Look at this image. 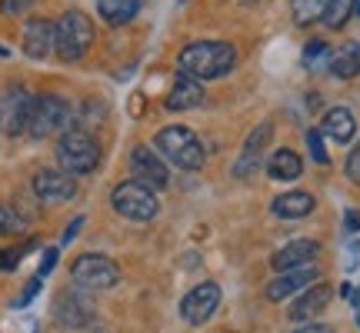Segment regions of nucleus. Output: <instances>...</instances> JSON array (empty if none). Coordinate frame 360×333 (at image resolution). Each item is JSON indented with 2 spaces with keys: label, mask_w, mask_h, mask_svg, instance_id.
Returning a JSON list of instances; mask_svg holds the SVG:
<instances>
[{
  "label": "nucleus",
  "mask_w": 360,
  "mask_h": 333,
  "mask_svg": "<svg viewBox=\"0 0 360 333\" xmlns=\"http://www.w3.org/2000/svg\"><path fill=\"white\" fill-rule=\"evenodd\" d=\"M354 13H357V0H327L321 20L330 27V30H340V27L347 24Z\"/></svg>",
  "instance_id": "5701e85b"
},
{
  "label": "nucleus",
  "mask_w": 360,
  "mask_h": 333,
  "mask_svg": "<svg viewBox=\"0 0 360 333\" xmlns=\"http://www.w3.org/2000/svg\"><path fill=\"white\" fill-rule=\"evenodd\" d=\"M24 53L30 60H44L53 53V20L47 17H30L24 24Z\"/></svg>",
  "instance_id": "f8f14e48"
},
{
  "label": "nucleus",
  "mask_w": 360,
  "mask_h": 333,
  "mask_svg": "<svg viewBox=\"0 0 360 333\" xmlns=\"http://www.w3.org/2000/svg\"><path fill=\"white\" fill-rule=\"evenodd\" d=\"M310 283H317V267H297V270H283L277 280H270L267 287V300H274V303H281V300H287V296L300 294L304 287H310Z\"/></svg>",
  "instance_id": "ddd939ff"
},
{
  "label": "nucleus",
  "mask_w": 360,
  "mask_h": 333,
  "mask_svg": "<svg viewBox=\"0 0 360 333\" xmlns=\"http://www.w3.org/2000/svg\"><path fill=\"white\" fill-rule=\"evenodd\" d=\"M154 147L167 157L174 166H180V170H200L207 160L204 143L197 141V133L187 127H164L157 133Z\"/></svg>",
  "instance_id": "20e7f679"
},
{
  "label": "nucleus",
  "mask_w": 360,
  "mask_h": 333,
  "mask_svg": "<svg viewBox=\"0 0 360 333\" xmlns=\"http://www.w3.org/2000/svg\"><path fill=\"white\" fill-rule=\"evenodd\" d=\"M347 177L360 187V143H357V147H354V150L347 154Z\"/></svg>",
  "instance_id": "c756f323"
},
{
  "label": "nucleus",
  "mask_w": 360,
  "mask_h": 333,
  "mask_svg": "<svg viewBox=\"0 0 360 333\" xmlns=\"http://www.w3.org/2000/svg\"><path fill=\"white\" fill-rule=\"evenodd\" d=\"M34 193L40 204H64L77 193V180L67 170H37L34 174Z\"/></svg>",
  "instance_id": "1a4fd4ad"
},
{
  "label": "nucleus",
  "mask_w": 360,
  "mask_h": 333,
  "mask_svg": "<svg viewBox=\"0 0 360 333\" xmlns=\"http://www.w3.org/2000/svg\"><path fill=\"white\" fill-rule=\"evenodd\" d=\"M57 160H60V170L74 174V177L90 174L101 164V143L94 141L87 130L67 127L60 133V141H57Z\"/></svg>",
  "instance_id": "7ed1b4c3"
},
{
  "label": "nucleus",
  "mask_w": 360,
  "mask_h": 333,
  "mask_svg": "<svg viewBox=\"0 0 360 333\" xmlns=\"http://www.w3.org/2000/svg\"><path fill=\"white\" fill-rule=\"evenodd\" d=\"M321 254V244L317 240H290L287 247H281L277 254L270 256V267L274 270H297V267H307L310 260H317Z\"/></svg>",
  "instance_id": "2eb2a0df"
},
{
  "label": "nucleus",
  "mask_w": 360,
  "mask_h": 333,
  "mask_svg": "<svg viewBox=\"0 0 360 333\" xmlns=\"http://www.w3.org/2000/svg\"><path fill=\"white\" fill-rule=\"evenodd\" d=\"M307 147H310V154H314L317 164H327V160H330L327 150H323V130H307Z\"/></svg>",
  "instance_id": "cd10ccee"
},
{
  "label": "nucleus",
  "mask_w": 360,
  "mask_h": 333,
  "mask_svg": "<svg viewBox=\"0 0 360 333\" xmlns=\"http://www.w3.org/2000/svg\"><path fill=\"white\" fill-rule=\"evenodd\" d=\"M180 74H187L193 80H217L227 77L237 64V51L224 40H200V44H191L184 47L177 57Z\"/></svg>",
  "instance_id": "f257e3e1"
},
{
  "label": "nucleus",
  "mask_w": 360,
  "mask_h": 333,
  "mask_svg": "<svg viewBox=\"0 0 360 333\" xmlns=\"http://www.w3.org/2000/svg\"><path fill=\"white\" fill-rule=\"evenodd\" d=\"M321 130L337 143H350L354 141V133H357V120L350 114L347 107H334V110H327L323 114V124Z\"/></svg>",
  "instance_id": "6ab92c4d"
},
{
  "label": "nucleus",
  "mask_w": 360,
  "mask_h": 333,
  "mask_svg": "<svg viewBox=\"0 0 360 333\" xmlns=\"http://www.w3.org/2000/svg\"><path fill=\"white\" fill-rule=\"evenodd\" d=\"M330 296H334V290L327 287V283H310L304 294L294 300V307H290V320L294 323H304V320H314L317 313H323L327 310V303H330Z\"/></svg>",
  "instance_id": "4468645a"
},
{
  "label": "nucleus",
  "mask_w": 360,
  "mask_h": 333,
  "mask_svg": "<svg viewBox=\"0 0 360 333\" xmlns=\"http://www.w3.org/2000/svg\"><path fill=\"white\" fill-rule=\"evenodd\" d=\"M270 137H274V127L270 124H260V127H254L250 130V137H247V143H244V154H254V157H260V150L270 143Z\"/></svg>",
  "instance_id": "bb28decb"
},
{
  "label": "nucleus",
  "mask_w": 360,
  "mask_h": 333,
  "mask_svg": "<svg viewBox=\"0 0 360 333\" xmlns=\"http://www.w3.org/2000/svg\"><path fill=\"white\" fill-rule=\"evenodd\" d=\"M314 197L304 190H290V193H281L274 204H270V210H274V217L281 220H300V217H310L314 214Z\"/></svg>",
  "instance_id": "f3484780"
},
{
  "label": "nucleus",
  "mask_w": 360,
  "mask_h": 333,
  "mask_svg": "<svg viewBox=\"0 0 360 333\" xmlns=\"http://www.w3.org/2000/svg\"><path fill=\"white\" fill-rule=\"evenodd\" d=\"M357 13H360V0H357Z\"/></svg>",
  "instance_id": "4c0bfd02"
},
{
  "label": "nucleus",
  "mask_w": 360,
  "mask_h": 333,
  "mask_svg": "<svg viewBox=\"0 0 360 333\" xmlns=\"http://www.w3.org/2000/svg\"><path fill=\"white\" fill-rule=\"evenodd\" d=\"M34 100H37V97H30L24 87H13V90H11V103H7V130H11L13 137L30 130Z\"/></svg>",
  "instance_id": "dca6fc26"
},
{
  "label": "nucleus",
  "mask_w": 360,
  "mask_h": 333,
  "mask_svg": "<svg viewBox=\"0 0 360 333\" xmlns=\"http://www.w3.org/2000/svg\"><path fill=\"white\" fill-rule=\"evenodd\" d=\"M300 170H304V160L294 154V150H274L267 160V174L274 180H297L300 177Z\"/></svg>",
  "instance_id": "4be33fe9"
},
{
  "label": "nucleus",
  "mask_w": 360,
  "mask_h": 333,
  "mask_svg": "<svg viewBox=\"0 0 360 333\" xmlns=\"http://www.w3.org/2000/svg\"><path fill=\"white\" fill-rule=\"evenodd\" d=\"M327 0H290V13H294V24H314L323 17Z\"/></svg>",
  "instance_id": "b1692460"
},
{
  "label": "nucleus",
  "mask_w": 360,
  "mask_h": 333,
  "mask_svg": "<svg viewBox=\"0 0 360 333\" xmlns=\"http://www.w3.org/2000/svg\"><path fill=\"white\" fill-rule=\"evenodd\" d=\"M294 333H330V327H323V323H310V327H300Z\"/></svg>",
  "instance_id": "f704fd0d"
},
{
  "label": "nucleus",
  "mask_w": 360,
  "mask_h": 333,
  "mask_svg": "<svg viewBox=\"0 0 360 333\" xmlns=\"http://www.w3.org/2000/svg\"><path fill=\"white\" fill-rule=\"evenodd\" d=\"M110 204H114V210L120 217L137 220V223L154 220L157 210H160L154 190H150L147 183H141V180H124V183H117L114 193H110Z\"/></svg>",
  "instance_id": "39448f33"
},
{
  "label": "nucleus",
  "mask_w": 360,
  "mask_h": 333,
  "mask_svg": "<svg viewBox=\"0 0 360 333\" xmlns=\"http://www.w3.org/2000/svg\"><path fill=\"white\" fill-rule=\"evenodd\" d=\"M40 280H44V277H34V280L27 283V290H24V296L17 300V307H24V303H30V296H34V294L40 290Z\"/></svg>",
  "instance_id": "2f4dec72"
},
{
  "label": "nucleus",
  "mask_w": 360,
  "mask_h": 333,
  "mask_svg": "<svg viewBox=\"0 0 360 333\" xmlns=\"http://www.w3.org/2000/svg\"><path fill=\"white\" fill-rule=\"evenodd\" d=\"M30 247H34V244L17 247V250H4V254H0V270H13L17 263H20V256H24L27 250H30Z\"/></svg>",
  "instance_id": "c85d7f7f"
},
{
  "label": "nucleus",
  "mask_w": 360,
  "mask_h": 333,
  "mask_svg": "<svg viewBox=\"0 0 360 333\" xmlns=\"http://www.w3.org/2000/svg\"><path fill=\"white\" fill-rule=\"evenodd\" d=\"M200 100H204L200 80L180 74L177 84H174V90L167 93V100H164V107H167V110H191V107H200Z\"/></svg>",
  "instance_id": "a211bd4d"
},
{
  "label": "nucleus",
  "mask_w": 360,
  "mask_h": 333,
  "mask_svg": "<svg viewBox=\"0 0 360 333\" xmlns=\"http://www.w3.org/2000/svg\"><path fill=\"white\" fill-rule=\"evenodd\" d=\"M27 230V220L13 210V207L0 204V237H17V233Z\"/></svg>",
  "instance_id": "a878e982"
},
{
  "label": "nucleus",
  "mask_w": 360,
  "mask_h": 333,
  "mask_svg": "<svg viewBox=\"0 0 360 333\" xmlns=\"http://www.w3.org/2000/svg\"><path fill=\"white\" fill-rule=\"evenodd\" d=\"M220 307V287L217 283H197L191 294L180 300V320L191 323V327H200L207 323Z\"/></svg>",
  "instance_id": "6e6552de"
},
{
  "label": "nucleus",
  "mask_w": 360,
  "mask_h": 333,
  "mask_svg": "<svg viewBox=\"0 0 360 333\" xmlns=\"http://www.w3.org/2000/svg\"><path fill=\"white\" fill-rule=\"evenodd\" d=\"M53 313H57V323H60V327H84V323L94 320V303H90L80 290H67V294L57 296Z\"/></svg>",
  "instance_id": "9b49d317"
},
{
  "label": "nucleus",
  "mask_w": 360,
  "mask_h": 333,
  "mask_svg": "<svg viewBox=\"0 0 360 333\" xmlns=\"http://www.w3.org/2000/svg\"><path fill=\"white\" fill-rule=\"evenodd\" d=\"M130 174H134V180L147 183L150 190H164L170 183L167 164H164L150 147H134V154H130Z\"/></svg>",
  "instance_id": "9d476101"
},
{
  "label": "nucleus",
  "mask_w": 360,
  "mask_h": 333,
  "mask_svg": "<svg viewBox=\"0 0 360 333\" xmlns=\"http://www.w3.org/2000/svg\"><path fill=\"white\" fill-rule=\"evenodd\" d=\"M77 230H80V220H74V223L67 227V233H64V244H67V240H74V237H77Z\"/></svg>",
  "instance_id": "c9c22d12"
},
{
  "label": "nucleus",
  "mask_w": 360,
  "mask_h": 333,
  "mask_svg": "<svg viewBox=\"0 0 360 333\" xmlns=\"http://www.w3.org/2000/svg\"><path fill=\"white\" fill-rule=\"evenodd\" d=\"M330 47L323 44V40H310L307 47H304V67L307 70H323V67H330Z\"/></svg>",
  "instance_id": "393cba45"
},
{
  "label": "nucleus",
  "mask_w": 360,
  "mask_h": 333,
  "mask_svg": "<svg viewBox=\"0 0 360 333\" xmlns=\"http://www.w3.org/2000/svg\"><path fill=\"white\" fill-rule=\"evenodd\" d=\"M53 263H57V250H47V254H44V263H40V270H37V277H47L53 270Z\"/></svg>",
  "instance_id": "473e14b6"
},
{
  "label": "nucleus",
  "mask_w": 360,
  "mask_h": 333,
  "mask_svg": "<svg viewBox=\"0 0 360 333\" xmlns=\"http://www.w3.org/2000/svg\"><path fill=\"white\" fill-rule=\"evenodd\" d=\"M357 323H360V307H357Z\"/></svg>",
  "instance_id": "e433bc0d"
},
{
  "label": "nucleus",
  "mask_w": 360,
  "mask_h": 333,
  "mask_svg": "<svg viewBox=\"0 0 360 333\" xmlns=\"http://www.w3.org/2000/svg\"><path fill=\"white\" fill-rule=\"evenodd\" d=\"M70 277L84 290H110L120 280V270H117L114 260H107L101 254H80L70 267Z\"/></svg>",
  "instance_id": "423d86ee"
},
{
  "label": "nucleus",
  "mask_w": 360,
  "mask_h": 333,
  "mask_svg": "<svg viewBox=\"0 0 360 333\" xmlns=\"http://www.w3.org/2000/svg\"><path fill=\"white\" fill-rule=\"evenodd\" d=\"M330 74L340 80H354L360 74V44L357 40H347L344 47L334 51V57H330Z\"/></svg>",
  "instance_id": "aec40b11"
},
{
  "label": "nucleus",
  "mask_w": 360,
  "mask_h": 333,
  "mask_svg": "<svg viewBox=\"0 0 360 333\" xmlns=\"http://www.w3.org/2000/svg\"><path fill=\"white\" fill-rule=\"evenodd\" d=\"M70 124V103L64 97L44 93L34 100V117H30V137H51L57 130H64Z\"/></svg>",
  "instance_id": "0eeeda50"
},
{
  "label": "nucleus",
  "mask_w": 360,
  "mask_h": 333,
  "mask_svg": "<svg viewBox=\"0 0 360 333\" xmlns=\"http://www.w3.org/2000/svg\"><path fill=\"white\" fill-rule=\"evenodd\" d=\"M97 11H101V20L110 27H120L134 20L137 11H141V0H97Z\"/></svg>",
  "instance_id": "412c9836"
},
{
  "label": "nucleus",
  "mask_w": 360,
  "mask_h": 333,
  "mask_svg": "<svg viewBox=\"0 0 360 333\" xmlns=\"http://www.w3.org/2000/svg\"><path fill=\"white\" fill-rule=\"evenodd\" d=\"M30 4H34V0H0V11L11 13V17H17V13H24Z\"/></svg>",
  "instance_id": "7c9ffc66"
},
{
  "label": "nucleus",
  "mask_w": 360,
  "mask_h": 333,
  "mask_svg": "<svg viewBox=\"0 0 360 333\" xmlns=\"http://www.w3.org/2000/svg\"><path fill=\"white\" fill-rule=\"evenodd\" d=\"M90 44H94V24L84 11H67L53 24V53L67 64L80 60L90 51Z\"/></svg>",
  "instance_id": "f03ea898"
},
{
  "label": "nucleus",
  "mask_w": 360,
  "mask_h": 333,
  "mask_svg": "<svg viewBox=\"0 0 360 333\" xmlns=\"http://www.w3.org/2000/svg\"><path fill=\"white\" fill-rule=\"evenodd\" d=\"M344 223H347V230H350V233L360 230V214H357V210H347V217H344Z\"/></svg>",
  "instance_id": "72a5a7b5"
}]
</instances>
